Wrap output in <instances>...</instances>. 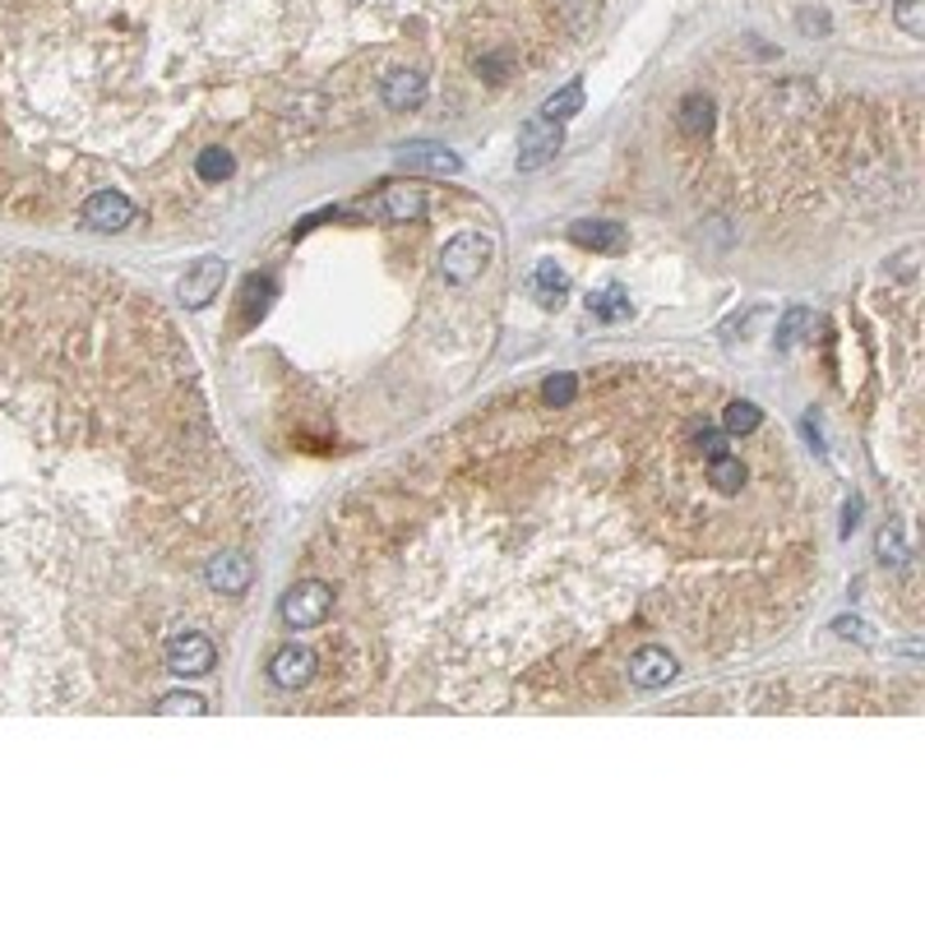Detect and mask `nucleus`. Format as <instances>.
<instances>
[{
    "label": "nucleus",
    "instance_id": "f257e3e1",
    "mask_svg": "<svg viewBox=\"0 0 925 925\" xmlns=\"http://www.w3.org/2000/svg\"><path fill=\"white\" fill-rule=\"evenodd\" d=\"M490 254H496V241L482 232H459V236H449L444 250H440V273L454 287H467V283H477L486 264H490Z\"/></svg>",
    "mask_w": 925,
    "mask_h": 925
},
{
    "label": "nucleus",
    "instance_id": "f03ea898",
    "mask_svg": "<svg viewBox=\"0 0 925 925\" xmlns=\"http://www.w3.org/2000/svg\"><path fill=\"white\" fill-rule=\"evenodd\" d=\"M333 612V588L320 583V579H301V583H292L283 602H278V616L287 629H315V625H324Z\"/></svg>",
    "mask_w": 925,
    "mask_h": 925
},
{
    "label": "nucleus",
    "instance_id": "7ed1b4c3",
    "mask_svg": "<svg viewBox=\"0 0 925 925\" xmlns=\"http://www.w3.org/2000/svg\"><path fill=\"white\" fill-rule=\"evenodd\" d=\"M560 144H565V126L546 121L542 111H537V116H527L523 130H519V171H537V167H546L550 157L560 153Z\"/></svg>",
    "mask_w": 925,
    "mask_h": 925
},
{
    "label": "nucleus",
    "instance_id": "20e7f679",
    "mask_svg": "<svg viewBox=\"0 0 925 925\" xmlns=\"http://www.w3.org/2000/svg\"><path fill=\"white\" fill-rule=\"evenodd\" d=\"M134 218H140V209H134L130 194H121V190H97L84 200V209H79V223L88 232H126Z\"/></svg>",
    "mask_w": 925,
    "mask_h": 925
},
{
    "label": "nucleus",
    "instance_id": "39448f33",
    "mask_svg": "<svg viewBox=\"0 0 925 925\" xmlns=\"http://www.w3.org/2000/svg\"><path fill=\"white\" fill-rule=\"evenodd\" d=\"M163 662L171 676H209L213 666H218V648L204 635H176L163 648Z\"/></svg>",
    "mask_w": 925,
    "mask_h": 925
},
{
    "label": "nucleus",
    "instance_id": "423d86ee",
    "mask_svg": "<svg viewBox=\"0 0 925 925\" xmlns=\"http://www.w3.org/2000/svg\"><path fill=\"white\" fill-rule=\"evenodd\" d=\"M204 583L223 597H241L254 583V560L241 556V550H218V556H209V565H204Z\"/></svg>",
    "mask_w": 925,
    "mask_h": 925
},
{
    "label": "nucleus",
    "instance_id": "0eeeda50",
    "mask_svg": "<svg viewBox=\"0 0 925 925\" xmlns=\"http://www.w3.org/2000/svg\"><path fill=\"white\" fill-rule=\"evenodd\" d=\"M366 213H376V218H384V223H422L426 218V190L407 186V181L384 186L376 200L366 204Z\"/></svg>",
    "mask_w": 925,
    "mask_h": 925
},
{
    "label": "nucleus",
    "instance_id": "6e6552de",
    "mask_svg": "<svg viewBox=\"0 0 925 925\" xmlns=\"http://www.w3.org/2000/svg\"><path fill=\"white\" fill-rule=\"evenodd\" d=\"M672 680H676V657L662 643H643L629 653V685L635 690H662Z\"/></svg>",
    "mask_w": 925,
    "mask_h": 925
},
{
    "label": "nucleus",
    "instance_id": "1a4fd4ad",
    "mask_svg": "<svg viewBox=\"0 0 925 925\" xmlns=\"http://www.w3.org/2000/svg\"><path fill=\"white\" fill-rule=\"evenodd\" d=\"M223 283H227V260H218V254H204V260H194V264L186 269V278H181V301H186L190 310H200V306H209L213 297H218Z\"/></svg>",
    "mask_w": 925,
    "mask_h": 925
},
{
    "label": "nucleus",
    "instance_id": "9d476101",
    "mask_svg": "<svg viewBox=\"0 0 925 925\" xmlns=\"http://www.w3.org/2000/svg\"><path fill=\"white\" fill-rule=\"evenodd\" d=\"M393 163H399L403 171H422V176H459L463 171L459 153H449L444 144H430V140L403 144L399 153H393Z\"/></svg>",
    "mask_w": 925,
    "mask_h": 925
},
{
    "label": "nucleus",
    "instance_id": "9b49d317",
    "mask_svg": "<svg viewBox=\"0 0 925 925\" xmlns=\"http://www.w3.org/2000/svg\"><path fill=\"white\" fill-rule=\"evenodd\" d=\"M269 680L278 685V690H306L315 680V653L306 643H283L278 653L269 657Z\"/></svg>",
    "mask_w": 925,
    "mask_h": 925
},
{
    "label": "nucleus",
    "instance_id": "f8f14e48",
    "mask_svg": "<svg viewBox=\"0 0 925 925\" xmlns=\"http://www.w3.org/2000/svg\"><path fill=\"white\" fill-rule=\"evenodd\" d=\"M426 93H430V84L422 70H389L380 84V97L389 111H417L426 103Z\"/></svg>",
    "mask_w": 925,
    "mask_h": 925
},
{
    "label": "nucleus",
    "instance_id": "ddd939ff",
    "mask_svg": "<svg viewBox=\"0 0 925 925\" xmlns=\"http://www.w3.org/2000/svg\"><path fill=\"white\" fill-rule=\"evenodd\" d=\"M569 241L583 246V250H602V254H616L629 246V232L625 223H606V218H579L569 223Z\"/></svg>",
    "mask_w": 925,
    "mask_h": 925
},
{
    "label": "nucleus",
    "instance_id": "4468645a",
    "mask_svg": "<svg viewBox=\"0 0 925 925\" xmlns=\"http://www.w3.org/2000/svg\"><path fill=\"white\" fill-rule=\"evenodd\" d=\"M676 121H680V130L690 134V140H703V134L713 130V97H708V93H685Z\"/></svg>",
    "mask_w": 925,
    "mask_h": 925
},
{
    "label": "nucleus",
    "instance_id": "2eb2a0df",
    "mask_svg": "<svg viewBox=\"0 0 925 925\" xmlns=\"http://www.w3.org/2000/svg\"><path fill=\"white\" fill-rule=\"evenodd\" d=\"M579 111H583V79H569L560 93H550L542 103V116H546V121H556V126H565L569 116H579Z\"/></svg>",
    "mask_w": 925,
    "mask_h": 925
},
{
    "label": "nucleus",
    "instance_id": "dca6fc26",
    "mask_svg": "<svg viewBox=\"0 0 925 925\" xmlns=\"http://www.w3.org/2000/svg\"><path fill=\"white\" fill-rule=\"evenodd\" d=\"M745 463L732 459V454H718V459H708V482H713V490H722V496H736V490L745 486Z\"/></svg>",
    "mask_w": 925,
    "mask_h": 925
},
{
    "label": "nucleus",
    "instance_id": "f3484780",
    "mask_svg": "<svg viewBox=\"0 0 925 925\" xmlns=\"http://www.w3.org/2000/svg\"><path fill=\"white\" fill-rule=\"evenodd\" d=\"M759 426H763L759 403H750V399L726 403V412H722V430H726V436H755Z\"/></svg>",
    "mask_w": 925,
    "mask_h": 925
},
{
    "label": "nucleus",
    "instance_id": "a211bd4d",
    "mask_svg": "<svg viewBox=\"0 0 925 925\" xmlns=\"http://www.w3.org/2000/svg\"><path fill=\"white\" fill-rule=\"evenodd\" d=\"M533 292H537V301H542V306H560V301H565V292H569L565 269H556L550 260H542V264H537V273H533Z\"/></svg>",
    "mask_w": 925,
    "mask_h": 925
},
{
    "label": "nucleus",
    "instance_id": "6ab92c4d",
    "mask_svg": "<svg viewBox=\"0 0 925 925\" xmlns=\"http://www.w3.org/2000/svg\"><path fill=\"white\" fill-rule=\"evenodd\" d=\"M232 171H236V157L227 149H200V157H194V176L209 186H223Z\"/></svg>",
    "mask_w": 925,
    "mask_h": 925
},
{
    "label": "nucleus",
    "instance_id": "aec40b11",
    "mask_svg": "<svg viewBox=\"0 0 925 925\" xmlns=\"http://www.w3.org/2000/svg\"><path fill=\"white\" fill-rule=\"evenodd\" d=\"M157 718H204L209 713V699L204 695H190V690H171L153 703Z\"/></svg>",
    "mask_w": 925,
    "mask_h": 925
},
{
    "label": "nucleus",
    "instance_id": "412c9836",
    "mask_svg": "<svg viewBox=\"0 0 925 925\" xmlns=\"http://www.w3.org/2000/svg\"><path fill=\"white\" fill-rule=\"evenodd\" d=\"M875 556H879V565H893V569H898V565H908L912 550H908V537H902V527H898V523H884V527H879V537H875Z\"/></svg>",
    "mask_w": 925,
    "mask_h": 925
},
{
    "label": "nucleus",
    "instance_id": "4be33fe9",
    "mask_svg": "<svg viewBox=\"0 0 925 925\" xmlns=\"http://www.w3.org/2000/svg\"><path fill=\"white\" fill-rule=\"evenodd\" d=\"M588 310H593L597 320L616 324V320H625V315H629V297H625L620 287H606V292H593V297H588Z\"/></svg>",
    "mask_w": 925,
    "mask_h": 925
},
{
    "label": "nucleus",
    "instance_id": "5701e85b",
    "mask_svg": "<svg viewBox=\"0 0 925 925\" xmlns=\"http://www.w3.org/2000/svg\"><path fill=\"white\" fill-rule=\"evenodd\" d=\"M574 399H579V380L569 376V370H556V376L542 380V403L546 407H569Z\"/></svg>",
    "mask_w": 925,
    "mask_h": 925
},
{
    "label": "nucleus",
    "instance_id": "b1692460",
    "mask_svg": "<svg viewBox=\"0 0 925 925\" xmlns=\"http://www.w3.org/2000/svg\"><path fill=\"white\" fill-rule=\"evenodd\" d=\"M805 329H815V315L805 310V306H792V310H786V320L778 324V352L796 347L805 339Z\"/></svg>",
    "mask_w": 925,
    "mask_h": 925
},
{
    "label": "nucleus",
    "instance_id": "393cba45",
    "mask_svg": "<svg viewBox=\"0 0 925 925\" xmlns=\"http://www.w3.org/2000/svg\"><path fill=\"white\" fill-rule=\"evenodd\" d=\"M893 24L908 37H925V0H898L893 5Z\"/></svg>",
    "mask_w": 925,
    "mask_h": 925
},
{
    "label": "nucleus",
    "instance_id": "a878e982",
    "mask_svg": "<svg viewBox=\"0 0 925 925\" xmlns=\"http://www.w3.org/2000/svg\"><path fill=\"white\" fill-rule=\"evenodd\" d=\"M269 297H273V283L269 278H250L246 283V324H254L269 310Z\"/></svg>",
    "mask_w": 925,
    "mask_h": 925
},
{
    "label": "nucleus",
    "instance_id": "bb28decb",
    "mask_svg": "<svg viewBox=\"0 0 925 925\" xmlns=\"http://www.w3.org/2000/svg\"><path fill=\"white\" fill-rule=\"evenodd\" d=\"M695 444L703 449V459H718V454H726V430H708L703 426L699 436H695Z\"/></svg>",
    "mask_w": 925,
    "mask_h": 925
},
{
    "label": "nucleus",
    "instance_id": "cd10ccee",
    "mask_svg": "<svg viewBox=\"0 0 925 925\" xmlns=\"http://www.w3.org/2000/svg\"><path fill=\"white\" fill-rule=\"evenodd\" d=\"M796 24H801V33H810V37H823V33L833 28V24H829V14H823V10H801V14H796Z\"/></svg>",
    "mask_w": 925,
    "mask_h": 925
},
{
    "label": "nucleus",
    "instance_id": "c85d7f7f",
    "mask_svg": "<svg viewBox=\"0 0 925 925\" xmlns=\"http://www.w3.org/2000/svg\"><path fill=\"white\" fill-rule=\"evenodd\" d=\"M833 635L856 639V643H870V629H865V620H856V616H838L833 620Z\"/></svg>",
    "mask_w": 925,
    "mask_h": 925
},
{
    "label": "nucleus",
    "instance_id": "c756f323",
    "mask_svg": "<svg viewBox=\"0 0 925 925\" xmlns=\"http://www.w3.org/2000/svg\"><path fill=\"white\" fill-rule=\"evenodd\" d=\"M856 514H861V500H847V519H842V533H852V527L861 523Z\"/></svg>",
    "mask_w": 925,
    "mask_h": 925
}]
</instances>
